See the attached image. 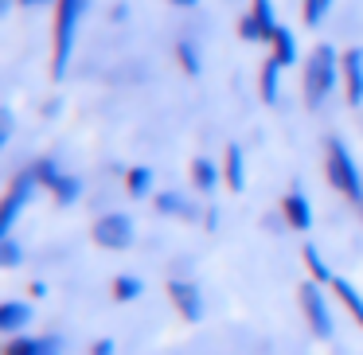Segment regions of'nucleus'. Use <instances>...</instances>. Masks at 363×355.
<instances>
[{
  "instance_id": "obj_1",
  "label": "nucleus",
  "mask_w": 363,
  "mask_h": 355,
  "mask_svg": "<svg viewBox=\"0 0 363 355\" xmlns=\"http://www.w3.org/2000/svg\"><path fill=\"white\" fill-rule=\"evenodd\" d=\"M90 9H94V0H59L55 4V40H51V79L55 82H63L67 71H71L79 28Z\"/></svg>"
},
{
  "instance_id": "obj_2",
  "label": "nucleus",
  "mask_w": 363,
  "mask_h": 355,
  "mask_svg": "<svg viewBox=\"0 0 363 355\" xmlns=\"http://www.w3.org/2000/svg\"><path fill=\"white\" fill-rule=\"evenodd\" d=\"M340 51L332 43H316L313 55L305 59V102L308 110H320L332 98V90L340 86Z\"/></svg>"
},
{
  "instance_id": "obj_3",
  "label": "nucleus",
  "mask_w": 363,
  "mask_h": 355,
  "mask_svg": "<svg viewBox=\"0 0 363 355\" xmlns=\"http://www.w3.org/2000/svg\"><path fill=\"white\" fill-rule=\"evenodd\" d=\"M324 168H328V180H332V188H336L340 196L352 199V203H363L359 164H355L352 149H347L340 137H328V145H324Z\"/></svg>"
},
{
  "instance_id": "obj_4",
  "label": "nucleus",
  "mask_w": 363,
  "mask_h": 355,
  "mask_svg": "<svg viewBox=\"0 0 363 355\" xmlns=\"http://www.w3.org/2000/svg\"><path fill=\"white\" fill-rule=\"evenodd\" d=\"M40 176H35V168L28 164L24 172H16V180L9 184V191H4V203H0V238H9L12 227L20 222V215L28 211V203L35 199V191H40Z\"/></svg>"
},
{
  "instance_id": "obj_5",
  "label": "nucleus",
  "mask_w": 363,
  "mask_h": 355,
  "mask_svg": "<svg viewBox=\"0 0 363 355\" xmlns=\"http://www.w3.org/2000/svg\"><path fill=\"white\" fill-rule=\"evenodd\" d=\"M301 308H305V320H308V328H313L316 339L336 336V320H332V308H328V297H324L320 281L308 277V281L301 285Z\"/></svg>"
},
{
  "instance_id": "obj_6",
  "label": "nucleus",
  "mask_w": 363,
  "mask_h": 355,
  "mask_svg": "<svg viewBox=\"0 0 363 355\" xmlns=\"http://www.w3.org/2000/svg\"><path fill=\"white\" fill-rule=\"evenodd\" d=\"M32 168H35V176H40V184H43V188H48L63 207L79 203V196H82V180H79V176H71V172H63V168H59V160L40 157V160H32Z\"/></svg>"
},
{
  "instance_id": "obj_7",
  "label": "nucleus",
  "mask_w": 363,
  "mask_h": 355,
  "mask_svg": "<svg viewBox=\"0 0 363 355\" xmlns=\"http://www.w3.org/2000/svg\"><path fill=\"white\" fill-rule=\"evenodd\" d=\"M94 242L102 250H129L133 246V219L125 211H110L94 222Z\"/></svg>"
},
{
  "instance_id": "obj_8",
  "label": "nucleus",
  "mask_w": 363,
  "mask_h": 355,
  "mask_svg": "<svg viewBox=\"0 0 363 355\" xmlns=\"http://www.w3.org/2000/svg\"><path fill=\"white\" fill-rule=\"evenodd\" d=\"M168 297H172V305L180 308L184 320H191V324L203 320V293H199L196 281H188V277H172V281H168Z\"/></svg>"
},
{
  "instance_id": "obj_9",
  "label": "nucleus",
  "mask_w": 363,
  "mask_h": 355,
  "mask_svg": "<svg viewBox=\"0 0 363 355\" xmlns=\"http://www.w3.org/2000/svg\"><path fill=\"white\" fill-rule=\"evenodd\" d=\"M340 86L347 106H363V47H347L340 59Z\"/></svg>"
},
{
  "instance_id": "obj_10",
  "label": "nucleus",
  "mask_w": 363,
  "mask_h": 355,
  "mask_svg": "<svg viewBox=\"0 0 363 355\" xmlns=\"http://www.w3.org/2000/svg\"><path fill=\"white\" fill-rule=\"evenodd\" d=\"M4 355H63L59 336H12L4 344Z\"/></svg>"
},
{
  "instance_id": "obj_11",
  "label": "nucleus",
  "mask_w": 363,
  "mask_h": 355,
  "mask_svg": "<svg viewBox=\"0 0 363 355\" xmlns=\"http://www.w3.org/2000/svg\"><path fill=\"white\" fill-rule=\"evenodd\" d=\"M281 215H285V222H289L293 230H313V203H308V196L301 188H293L289 196L281 199Z\"/></svg>"
},
{
  "instance_id": "obj_12",
  "label": "nucleus",
  "mask_w": 363,
  "mask_h": 355,
  "mask_svg": "<svg viewBox=\"0 0 363 355\" xmlns=\"http://www.w3.org/2000/svg\"><path fill=\"white\" fill-rule=\"evenodd\" d=\"M32 320H35V308L28 300H4L0 305V332H9V336H20Z\"/></svg>"
},
{
  "instance_id": "obj_13",
  "label": "nucleus",
  "mask_w": 363,
  "mask_h": 355,
  "mask_svg": "<svg viewBox=\"0 0 363 355\" xmlns=\"http://www.w3.org/2000/svg\"><path fill=\"white\" fill-rule=\"evenodd\" d=\"M223 184H227L230 191L246 188V152H242V145H235V141L223 152Z\"/></svg>"
},
{
  "instance_id": "obj_14",
  "label": "nucleus",
  "mask_w": 363,
  "mask_h": 355,
  "mask_svg": "<svg viewBox=\"0 0 363 355\" xmlns=\"http://www.w3.org/2000/svg\"><path fill=\"white\" fill-rule=\"evenodd\" d=\"M281 71H285V67L277 63L274 55H269L266 63H262V71H258V98H262L266 106H277V102H281Z\"/></svg>"
},
{
  "instance_id": "obj_15",
  "label": "nucleus",
  "mask_w": 363,
  "mask_h": 355,
  "mask_svg": "<svg viewBox=\"0 0 363 355\" xmlns=\"http://www.w3.org/2000/svg\"><path fill=\"white\" fill-rule=\"evenodd\" d=\"M269 55H274L277 63L285 67V71H289V67L297 63V59H301V51H297V35H293V28H285V24L277 28V32H274V40H269Z\"/></svg>"
},
{
  "instance_id": "obj_16",
  "label": "nucleus",
  "mask_w": 363,
  "mask_h": 355,
  "mask_svg": "<svg viewBox=\"0 0 363 355\" xmlns=\"http://www.w3.org/2000/svg\"><path fill=\"white\" fill-rule=\"evenodd\" d=\"M157 211L172 215V219H196L199 207L191 203L188 196H180V191H157Z\"/></svg>"
},
{
  "instance_id": "obj_17",
  "label": "nucleus",
  "mask_w": 363,
  "mask_h": 355,
  "mask_svg": "<svg viewBox=\"0 0 363 355\" xmlns=\"http://www.w3.org/2000/svg\"><path fill=\"white\" fill-rule=\"evenodd\" d=\"M219 180H223V168L215 164V160H207V157L191 160V184H196L203 196H211V191L219 188Z\"/></svg>"
},
{
  "instance_id": "obj_18",
  "label": "nucleus",
  "mask_w": 363,
  "mask_h": 355,
  "mask_svg": "<svg viewBox=\"0 0 363 355\" xmlns=\"http://www.w3.org/2000/svg\"><path fill=\"white\" fill-rule=\"evenodd\" d=\"M332 293H336L340 305H344L347 312H352V320L363 328V293L355 289V285L347 281V277H332Z\"/></svg>"
},
{
  "instance_id": "obj_19",
  "label": "nucleus",
  "mask_w": 363,
  "mask_h": 355,
  "mask_svg": "<svg viewBox=\"0 0 363 355\" xmlns=\"http://www.w3.org/2000/svg\"><path fill=\"white\" fill-rule=\"evenodd\" d=\"M152 184H157V172H152L149 164H133L125 172V191L133 199H149L152 196Z\"/></svg>"
},
{
  "instance_id": "obj_20",
  "label": "nucleus",
  "mask_w": 363,
  "mask_h": 355,
  "mask_svg": "<svg viewBox=\"0 0 363 355\" xmlns=\"http://www.w3.org/2000/svg\"><path fill=\"white\" fill-rule=\"evenodd\" d=\"M176 59H180V67L188 71V79H199V74H203V55H199V43L196 40H180V43H176Z\"/></svg>"
},
{
  "instance_id": "obj_21",
  "label": "nucleus",
  "mask_w": 363,
  "mask_h": 355,
  "mask_svg": "<svg viewBox=\"0 0 363 355\" xmlns=\"http://www.w3.org/2000/svg\"><path fill=\"white\" fill-rule=\"evenodd\" d=\"M305 266H308V277H313V281H320V285H332V269H328V261H324V254L316 250L313 242L305 246Z\"/></svg>"
},
{
  "instance_id": "obj_22",
  "label": "nucleus",
  "mask_w": 363,
  "mask_h": 355,
  "mask_svg": "<svg viewBox=\"0 0 363 355\" xmlns=\"http://www.w3.org/2000/svg\"><path fill=\"white\" fill-rule=\"evenodd\" d=\"M332 4H336V0H305V4H301V20H305V28H320L324 16L332 12Z\"/></svg>"
},
{
  "instance_id": "obj_23",
  "label": "nucleus",
  "mask_w": 363,
  "mask_h": 355,
  "mask_svg": "<svg viewBox=\"0 0 363 355\" xmlns=\"http://www.w3.org/2000/svg\"><path fill=\"white\" fill-rule=\"evenodd\" d=\"M238 35H242L246 43H269V32L262 28V20L254 16L250 9H246V16H242V20H238Z\"/></svg>"
},
{
  "instance_id": "obj_24",
  "label": "nucleus",
  "mask_w": 363,
  "mask_h": 355,
  "mask_svg": "<svg viewBox=\"0 0 363 355\" xmlns=\"http://www.w3.org/2000/svg\"><path fill=\"white\" fill-rule=\"evenodd\" d=\"M141 277H133V274H121V277H113V300H121V305H125V300H137L141 297Z\"/></svg>"
},
{
  "instance_id": "obj_25",
  "label": "nucleus",
  "mask_w": 363,
  "mask_h": 355,
  "mask_svg": "<svg viewBox=\"0 0 363 355\" xmlns=\"http://www.w3.org/2000/svg\"><path fill=\"white\" fill-rule=\"evenodd\" d=\"M250 12L262 20V28H266L269 40H274V32L281 28V20H277V9H274V0H250Z\"/></svg>"
},
{
  "instance_id": "obj_26",
  "label": "nucleus",
  "mask_w": 363,
  "mask_h": 355,
  "mask_svg": "<svg viewBox=\"0 0 363 355\" xmlns=\"http://www.w3.org/2000/svg\"><path fill=\"white\" fill-rule=\"evenodd\" d=\"M0 266L4 269H16V266H24V246L16 242V238H0Z\"/></svg>"
},
{
  "instance_id": "obj_27",
  "label": "nucleus",
  "mask_w": 363,
  "mask_h": 355,
  "mask_svg": "<svg viewBox=\"0 0 363 355\" xmlns=\"http://www.w3.org/2000/svg\"><path fill=\"white\" fill-rule=\"evenodd\" d=\"M12 129H16V113H12L9 106H4V110H0V149H4V145L12 141Z\"/></svg>"
},
{
  "instance_id": "obj_28",
  "label": "nucleus",
  "mask_w": 363,
  "mask_h": 355,
  "mask_svg": "<svg viewBox=\"0 0 363 355\" xmlns=\"http://www.w3.org/2000/svg\"><path fill=\"white\" fill-rule=\"evenodd\" d=\"M90 355H118V344H113L110 336H102V339H94V344H90Z\"/></svg>"
},
{
  "instance_id": "obj_29",
  "label": "nucleus",
  "mask_w": 363,
  "mask_h": 355,
  "mask_svg": "<svg viewBox=\"0 0 363 355\" xmlns=\"http://www.w3.org/2000/svg\"><path fill=\"white\" fill-rule=\"evenodd\" d=\"M203 227H207V230H215V227H219V207H211V203H207V211H203Z\"/></svg>"
},
{
  "instance_id": "obj_30",
  "label": "nucleus",
  "mask_w": 363,
  "mask_h": 355,
  "mask_svg": "<svg viewBox=\"0 0 363 355\" xmlns=\"http://www.w3.org/2000/svg\"><path fill=\"white\" fill-rule=\"evenodd\" d=\"M24 9H51V4H59V0H20Z\"/></svg>"
},
{
  "instance_id": "obj_31",
  "label": "nucleus",
  "mask_w": 363,
  "mask_h": 355,
  "mask_svg": "<svg viewBox=\"0 0 363 355\" xmlns=\"http://www.w3.org/2000/svg\"><path fill=\"white\" fill-rule=\"evenodd\" d=\"M125 16H129V4H113V16H110L113 24H121V20H125Z\"/></svg>"
},
{
  "instance_id": "obj_32",
  "label": "nucleus",
  "mask_w": 363,
  "mask_h": 355,
  "mask_svg": "<svg viewBox=\"0 0 363 355\" xmlns=\"http://www.w3.org/2000/svg\"><path fill=\"white\" fill-rule=\"evenodd\" d=\"M168 4H172V9H196L199 0H168Z\"/></svg>"
},
{
  "instance_id": "obj_33",
  "label": "nucleus",
  "mask_w": 363,
  "mask_h": 355,
  "mask_svg": "<svg viewBox=\"0 0 363 355\" xmlns=\"http://www.w3.org/2000/svg\"><path fill=\"white\" fill-rule=\"evenodd\" d=\"M12 4H20V0H0V16H9V12H12Z\"/></svg>"
},
{
  "instance_id": "obj_34",
  "label": "nucleus",
  "mask_w": 363,
  "mask_h": 355,
  "mask_svg": "<svg viewBox=\"0 0 363 355\" xmlns=\"http://www.w3.org/2000/svg\"><path fill=\"white\" fill-rule=\"evenodd\" d=\"M359 207H363V203H359Z\"/></svg>"
}]
</instances>
